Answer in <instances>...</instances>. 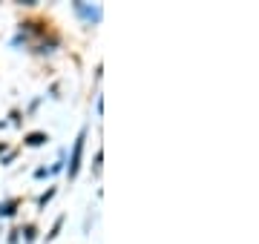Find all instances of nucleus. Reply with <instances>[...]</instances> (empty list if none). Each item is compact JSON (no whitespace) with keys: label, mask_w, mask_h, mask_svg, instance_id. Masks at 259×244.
<instances>
[{"label":"nucleus","mask_w":259,"mask_h":244,"mask_svg":"<svg viewBox=\"0 0 259 244\" xmlns=\"http://www.w3.org/2000/svg\"><path fill=\"white\" fill-rule=\"evenodd\" d=\"M81 152H83V132L78 135V141H75L72 161H69V178H75V175H78V167H81Z\"/></svg>","instance_id":"obj_1"},{"label":"nucleus","mask_w":259,"mask_h":244,"mask_svg":"<svg viewBox=\"0 0 259 244\" xmlns=\"http://www.w3.org/2000/svg\"><path fill=\"white\" fill-rule=\"evenodd\" d=\"M44 141H47L44 135H29V144H35V147H37V144H44Z\"/></svg>","instance_id":"obj_2"}]
</instances>
